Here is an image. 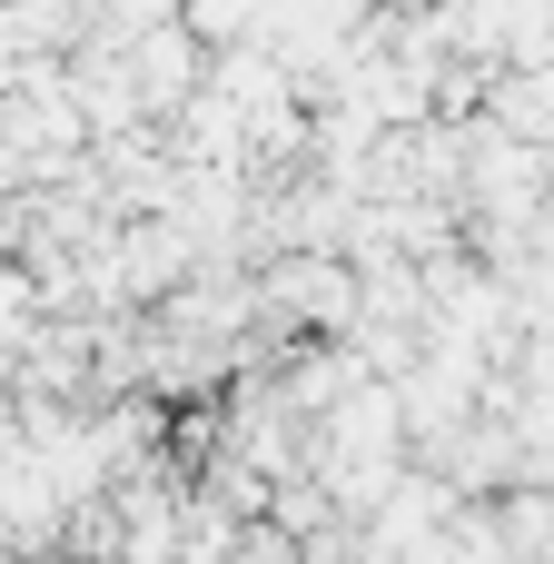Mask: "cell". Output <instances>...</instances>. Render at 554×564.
<instances>
[{
  "label": "cell",
  "mask_w": 554,
  "mask_h": 564,
  "mask_svg": "<svg viewBox=\"0 0 554 564\" xmlns=\"http://www.w3.org/2000/svg\"><path fill=\"white\" fill-rule=\"evenodd\" d=\"M357 258H337V248H278V268L258 278V317H278V327H307V337H327V327H357Z\"/></svg>",
  "instance_id": "cell-1"
}]
</instances>
